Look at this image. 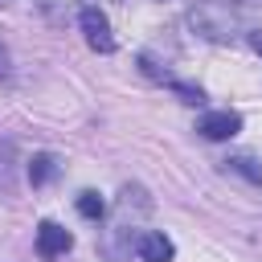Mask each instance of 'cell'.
Returning a JSON list of instances; mask_svg holds the SVG:
<instances>
[{"label": "cell", "mask_w": 262, "mask_h": 262, "mask_svg": "<svg viewBox=\"0 0 262 262\" xmlns=\"http://www.w3.org/2000/svg\"><path fill=\"white\" fill-rule=\"evenodd\" d=\"M188 20H192V29H196L201 37H209V41H233V12H229V4L205 0V4H196V8L188 12Z\"/></svg>", "instance_id": "6da1fadb"}, {"label": "cell", "mask_w": 262, "mask_h": 262, "mask_svg": "<svg viewBox=\"0 0 262 262\" xmlns=\"http://www.w3.org/2000/svg\"><path fill=\"white\" fill-rule=\"evenodd\" d=\"M78 25H82V33H86V45H90V49H98V53H115V33H111V20H106V12H102V8L86 4V8L78 12Z\"/></svg>", "instance_id": "7a4b0ae2"}, {"label": "cell", "mask_w": 262, "mask_h": 262, "mask_svg": "<svg viewBox=\"0 0 262 262\" xmlns=\"http://www.w3.org/2000/svg\"><path fill=\"white\" fill-rule=\"evenodd\" d=\"M196 131L205 139H233L242 131V115L237 111H209V115L196 119Z\"/></svg>", "instance_id": "3957f363"}, {"label": "cell", "mask_w": 262, "mask_h": 262, "mask_svg": "<svg viewBox=\"0 0 262 262\" xmlns=\"http://www.w3.org/2000/svg\"><path fill=\"white\" fill-rule=\"evenodd\" d=\"M70 246H74V233L66 225H57V221H41L37 225V254L41 258H61Z\"/></svg>", "instance_id": "277c9868"}, {"label": "cell", "mask_w": 262, "mask_h": 262, "mask_svg": "<svg viewBox=\"0 0 262 262\" xmlns=\"http://www.w3.org/2000/svg\"><path fill=\"white\" fill-rule=\"evenodd\" d=\"M139 258L143 262H172L176 258V246H172V237L147 229V233H139Z\"/></svg>", "instance_id": "5b68a950"}, {"label": "cell", "mask_w": 262, "mask_h": 262, "mask_svg": "<svg viewBox=\"0 0 262 262\" xmlns=\"http://www.w3.org/2000/svg\"><path fill=\"white\" fill-rule=\"evenodd\" d=\"M57 172H61V168H57V156H49V151H37V156L29 160V184H33V188L49 184Z\"/></svg>", "instance_id": "8992f818"}, {"label": "cell", "mask_w": 262, "mask_h": 262, "mask_svg": "<svg viewBox=\"0 0 262 262\" xmlns=\"http://www.w3.org/2000/svg\"><path fill=\"white\" fill-rule=\"evenodd\" d=\"M225 168L237 172V176H246L250 184H262V160H254V156H246V151H242V156H229Z\"/></svg>", "instance_id": "52a82bcc"}, {"label": "cell", "mask_w": 262, "mask_h": 262, "mask_svg": "<svg viewBox=\"0 0 262 262\" xmlns=\"http://www.w3.org/2000/svg\"><path fill=\"white\" fill-rule=\"evenodd\" d=\"M0 188L4 192H16V151H12L8 139L0 143Z\"/></svg>", "instance_id": "ba28073f"}, {"label": "cell", "mask_w": 262, "mask_h": 262, "mask_svg": "<svg viewBox=\"0 0 262 262\" xmlns=\"http://www.w3.org/2000/svg\"><path fill=\"white\" fill-rule=\"evenodd\" d=\"M74 205H78V213H82L86 221H98V217L106 213V201H102V196H98L94 188H86V192H78V201H74Z\"/></svg>", "instance_id": "9c48e42d"}, {"label": "cell", "mask_w": 262, "mask_h": 262, "mask_svg": "<svg viewBox=\"0 0 262 262\" xmlns=\"http://www.w3.org/2000/svg\"><path fill=\"white\" fill-rule=\"evenodd\" d=\"M168 86H172V94H176L180 102H188V106H201V102H205V90H201V86H188V82H176V78H172Z\"/></svg>", "instance_id": "30bf717a"}, {"label": "cell", "mask_w": 262, "mask_h": 262, "mask_svg": "<svg viewBox=\"0 0 262 262\" xmlns=\"http://www.w3.org/2000/svg\"><path fill=\"white\" fill-rule=\"evenodd\" d=\"M139 70H143L151 82H172V74H168V70H160V61H156L151 53H139Z\"/></svg>", "instance_id": "8fae6325"}, {"label": "cell", "mask_w": 262, "mask_h": 262, "mask_svg": "<svg viewBox=\"0 0 262 262\" xmlns=\"http://www.w3.org/2000/svg\"><path fill=\"white\" fill-rule=\"evenodd\" d=\"M70 4H74V0H41V8H45L49 16H61V12H66Z\"/></svg>", "instance_id": "7c38bea8"}, {"label": "cell", "mask_w": 262, "mask_h": 262, "mask_svg": "<svg viewBox=\"0 0 262 262\" xmlns=\"http://www.w3.org/2000/svg\"><path fill=\"white\" fill-rule=\"evenodd\" d=\"M12 78V57H8V49L0 45V82H8Z\"/></svg>", "instance_id": "4fadbf2b"}, {"label": "cell", "mask_w": 262, "mask_h": 262, "mask_svg": "<svg viewBox=\"0 0 262 262\" xmlns=\"http://www.w3.org/2000/svg\"><path fill=\"white\" fill-rule=\"evenodd\" d=\"M246 41H250V49L262 57V29H250V33H246Z\"/></svg>", "instance_id": "5bb4252c"}, {"label": "cell", "mask_w": 262, "mask_h": 262, "mask_svg": "<svg viewBox=\"0 0 262 262\" xmlns=\"http://www.w3.org/2000/svg\"><path fill=\"white\" fill-rule=\"evenodd\" d=\"M217 4H258V0H217Z\"/></svg>", "instance_id": "9a60e30c"}, {"label": "cell", "mask_w": 262, "mask_h": 262, "mask_svg": "<svg viewBox=\"0 0 262 262\" xmlns=\"http://www.w3.org/2000/svg\"><path fill=\"white\" fill-rule=\"evenodd\" d=\"M0 4H8V0H0Z\"/></svg>", "instance_id": "2e32d148"}]
</instances>
